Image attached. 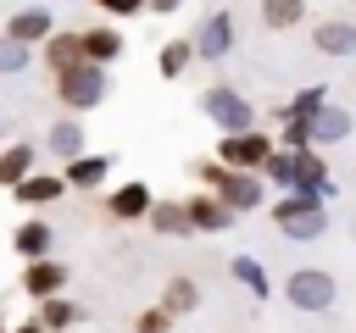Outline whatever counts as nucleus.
Wrapping results in <instances>:
<instances>
[{"mask_svg":"<svg viewBox=\"0 0 356 333\" xmlns=\"http://www.w3.org/2000/svg\"><path fill=\"white\" fill-rule=\"evenodd\" d=\"M184 216H189V228H206V233H211V228H222V222H228L234 211H222V205H217L211 194H195V200L184 205Z\"/></svg>","mask_w":356,"mask_h":333,"instance_id":"obj_11","label":"nucleus"},{"mask_svg":"<svg viewBox=\"0 0 356 333\" xmlns=\"http://www.w3.org/2000/svg\"><path fill=\"white\" fill-rule=\"evenodd\" d=\"M167 327H172V316H167L161 305H150V311L134 316V333H167Z\"/></svg>","mask_w":356,"mask_h":333,"instance_id":"obj_23","label":"nucleus"},{"mask_svg":"<svg viewBox=\"0 0 356 333\" xmlns=\"http://www.w3.org/2000/svg\"><path fill=\"white\" fill-rule=\"evenodd\" d=\"M206 111H211L222 128H234V133H245V122H250V105H245L234 89H211V94H206Z\"/></svg>","mask_w":356,"mask_h":333,"instance_id":"obj_6","label":"nucleus"},{"mask_svg":"<svg viewBox=\"0 0 356 333\" xmlns=\"http://www.w3.org/2000/svg\"><path fill=\"white\" fill-rule=\"evenodd\" d=\"M11 39H17V44H28V39H50V17H44L39 6L17 11V17H11Z\"/></svg>","mask_w":356,"mask_h":333,"instance_id":"obj_12","label":"nucleus"},{"mask_svg":"<svg viewBox=\"0 0 356 333\" xmlns=\"http://www.w3.org/2000/svg\"><path fill=\"white\" fill-rule=\"evenodd\" d=\"M189 56H195V44H184V39H172V44L161 50V78H178V72L189 67Z\"/></svg>","mask_w":356,"mask_h":333,"instance_id":"obj_21","label":"nucleus"},{"mask_svg":"<svg viewBox=\"0 0 356 333\" xmlns=\"http://www.w3.org/2000/svg\"><path fill=\"white\" fill-rule=\"evenodd\" d=\"M78 50H83V61L100 67V61H111V56L122 50V39H117L111 28H89V33H78Z\"/></svg>","mask_w":356,"mask_h":333,"instance_id":"obj_9","label":"nucleus"},{"mask_svg":"<svg viewBox=\"0 0 356 333\" xmlns=\"http://www.w3.org/2000/svg\"><path fill=\"white\" fill-rule=\"evenodd\" d=\"M200 178L211 183V200H217L222 211H250V205L261 200V183H256L250 172H228V166H200Z\"/></svg>","mask_w":356,"mask_h":333,"instance_id":"obj_1","label":"nucleus"},{"mask_svg":"<svg viewBox=\"0 0 356 333\" xmlns=\"http://www.w3.org/2000/svg\"><path fill=\"white\" fill-rule=\"evenodd\" d=\"M106 178V161L100 155H89V161H72V172H67V183H78V189H95Z\"/></svg>","mask_w":356,"mask_h":333,"instance_id":"obj_22","label":"nucleus"},{"mask_svg":"<svg viewBox=\"0 0 356 333\" xmlns=\"http://www.w3.org/2000/svg\"><path fill=\"white\" fill-rule=\"evenodd\" d=\"M295 183H300V189H306V194H312V189H317V183H323V161H312V155H306V161H300V166H295Z\"/></svg>","mask_w":356,"mask_h":333,"instance_id":"obj_24","label":"nucleus"},{"mask_svg":"<svg viewBox=\"0 0 356 333\" xmlns=\"http://www.w3.org/2000/svg\"><path fill=\"white\" fill-rule=\"evenodd\" d=\"M306 17V0H261V22L267 28H295Z\"/></svg>","mask_w":356,"mask_h":333,"instance_id":"obj_19","label":"nucleus"},{"mask_svg":"<svg viewBox=\"0 0 356 333\" xmlns=\"http://www.w3.org/2000/svg\"><path fill=\"white\" fill-rule=\"evenodd\" d=\"M317 44H323L328 56H350V50H356V28H350V22H323V28H317Z\"/></svg>","mask_w":356,"mask_h":333,"instance_id":"obj_16","label":"nucleus"},{"mask_svg":"<svg viewBox=\"0 0 356 333\" xmlns=\"http://www.w3.org/2000/svg\"><path fill=\"white\" fill-rule=\"evenodd\" d=\"M206 50H228V17H217V22L206 28Z\"/></svg>","mask_w":356,"mask_h":333,"instance_id":"obj_26","label":"nucleus"},{"mask_svg":"<svg viewBox=\"0 0 356 333\" xmlns=\"http://www.w3.org/2000/svg\"><path fill=\"white\" fill-rule=\"evenodd\" d=\"M33 322L50 333V327H72L78 322V305H67L61 294H50V300H39V311H33Z\"/></svg>","mask_w":356,"mask_h":333,"instance_id":"obj_15","label":"nucleus"},{"mask_svg":"<svg viewBox=\"0 0 356 333\" xmlns=\"http://www.w3.org/2000/svg\"><path fill=\"white\" fill-rule=\"evenodd\" d=\"M0 333H6V316H0Z\"/></svg>","mask_w":356,"mask_h":333,"instance_id":"obj_30","label":"nucleus"},{"mask_svg":"<svg viewBox=\"0 0 356 333\" xmlns=\"http://www.w3.org/2000/svg\"><path fill=\"white\" fill-rule=\"evenodd\" d=\"M289 300H295L300 311H323V305L334 300V278H328V272H295V278H289Z\"/></svg>","mask_w":356,"mask_h":333,"instance_id":"obj_5","label":"nucleus"},{"mask_svg":"<svg viewBox=\"0 0 356 333\" xmlns=\"http://www.w3.org/2000/svg\"><path fill=\"white\" fill-rule=\"evenodd\" d=\"M28 166H33V150H28V144L0 150V183H11V189H17V183L28 178Z\"/></svg>","mask_w":356,"mask_h":333,"instance_id":"obj_18","label":"nucleus"},{"mask_svg":"<svg viewBox=\"0 0 356 333\" xmlns=\"http://www.w3.org/2000/svg\"><path fill=\"white\" fill-rule=\"evenodd\" d=\"M195 305H200V289H195L189 278H172L167 294H161V311H167V316H184V311H195Z\"/></svg>","mask_w":356,"mask_h":333,"instance_id":"obj_14","label":"nucleus"},{"mask_svg":"<svg viewBox=\"0 0 356 333\" xmlns=\"http://www.w3.org/2000/svg\"><path fill=\"white\" fill-rule=\"evenodd\" d=\"M150 205H156V200H150L145 183H122V189L111 194V216H122V222H128V216H145Z\"/></svg>","mask_w":356,"mask_h":333,"instance_id":"obj_10","label":"nucleus"},{"mask_svg":"<svg viewBox=\"0 0 356 333\" xmlns=\"http://www.w3.org/2000/svg\"><path fill=\"white\" fill-rule=\"evenodd\" d=\"M50 239H56V233H50V228H44V222H22V228H17V239H11V244H17V250H22V255H28V261H44V250H50Z\"/></svg>","mask_w":356,"mask_h":333,"instance_id":"obj_13","label":"nucleus"},{"mask_svg":"<svg viewBox=\"0 0 356 333\" xmlns=\"http://www.w3.org/2000/svg\"><path fill=\"white\" fill-rule=\"evenodd\" d=\"M95 6H106V11H122V17H128V11H139L145 0H95Z\"/></svg>","mask_w":356,"mask_h":333,"instance_id":"obj_28","label":"nucleus"},{"mask_svg":"<svg viewBox=\"0 0 356 333\" xmlns=\"http://www.w3.org/2000/svg\"><path fill=\"white\" fill-rule=\"evenodd\" d=\"M145 216H150V228H156V233H189V216H184V205H172V200L150 205Z\"/></svg>","mask_w":356,"mask_h":333,"instance_id":"obj_20","label":"nucleus"},{"mask_svg":"<svg viewBox=\"0 0 356 333\" xmlns=\"http://www.w3.org/2000/svg\"><path fill=\"white\" fill-rule=\"evenodd\" d=\"M234 272H239V278L250 283V294H267V272H261L256 261H234Z\"/></svg>","mask_w":356,"mask_h":333,"instance_id":"obj_25","label":"nucleus"},{"mask_svg":"<svg viewBox=\"0 0 356 333\" xmlns=\"http://www.w3.org/2000/svg\"><path fill=\"white\" fill-rule=\"evenodd\" d=\"M78 61H83L78 33H50V39H44V67H50V72H67V67H78Z\"/></svg>","mask_w":356,"mask_h":333,"instance_id":"obj_8","label":"nucleus"},{"mask_svg":"<svg viewBox=\"0 0 356 333\" xmlns=\"http://www.w3.org/2000/svg\"><path fill=\"white\" fill-rule=\"evenodd\" d=\"M56 94H61L72 111H83V105H95V100L106 94V78H100V67H95V61H78V67L56 72Z\"/></svg>","mask_w":356,"mask_h":333,"instance_id":"obj_2","label":"nucleus"},{"mask_svg":"<svg viewBox=\"0 0 356 333\" xmlns=\"http://www.w3.org/2000/svg\"><path fill=\"white\" fill-rule=\"evenodd\" d=\"M17 333H44V327H39V322H22V327H17Z\"/></svg>","mask_w":356,"mask_h":333,"instance_id":"obj_29","label":"nucleus"},{"mask_svg":"<svg viewBox=\"0 0 356 333\" xmlns=\"http://www.w3.org/2000/svg\"><path fill=\"white\" fill-rule=\"evenodd\" d=\"M273 216H278V228H284L289 239H317V233H323V205H317L312 194H295V200H284Z\"/></svg>","mask_w":356,"mask_h":333,"instance_id":"obj_4","label":"nucleus"},{"mask_svg":"<svg viewBox=\"0 0 356 333\" xmlns=\"http://www.w3.org/2000/svg\"><path fill=\"white\" fill-rule=\"evenodd\" d=\"M61 189H67L61 178H33V172H28V178L17 183V200H28V205H50Z\"/></svg>","mask_w":356,"mask_h":333,"instance_id":"obj_17","label":"nucleus"},{"mask_svg":"<svg viewBox=\"0 0 356 333\" xmlns=\"http://www.w3.org/2000/svg\"><path fill=\"white\" fill-rule=\"evenodd\" d=\"M0 67H22V44H17V39L0 44Z\"/></svg>","mask_w":356,"mask_h":333,"instance_id":"obj_27","label":"nucleus"},{"mask_svg":"<svg viewBox=\"0 0 356 333\" xmlns=\"http://www.w3.org/2000/svg\"><path fill=\"white\" fill-rule=\"evenodd\" d=\"M267 155H273L267 133H228L217 144V166H228V172H256V166H267Z\"/></svg>","mask_w":356,"mask_h":333,"instance_id":"obj_3","label":"nucleus"},{"mask_svg":"<svg viewBox=\"0 0 356 333\" xmlns=\"http://www.w3.org/2000/svg\"><path fill=\"white\" fill-rule=\"evenodd\" d=\"M61 283H67V272H61L56 261H28V272H22V289H28L33 300H50V294H61Z\"/></svg>","mask_w":356,"mask_h":333,"instance_id":"obj_7","label":"nucleus"}]
</instances>
